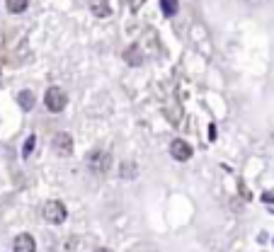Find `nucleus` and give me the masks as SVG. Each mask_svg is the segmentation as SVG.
I'll use <instances>...</instances> for the list:
<instances>
[{
    "label": "nucleus",
    "mask_w": 274,
    "mask_h": 252,
    "mask_svg": "<svg viewBox=\"0 0 274 252\" xmlns=\"http://www.w3.org/2000/svg\"><path fill=\"white\" fill-rule=\"evenodd\" d=\"M7 2V10L12 12V15H20V12H25L29 5V0H5Z\"/></svg>",
    "instance_id": "9d476101"
},
{
    "label": "nucleus",
    "mask_w": 274,
    "mask_h": 252,
    "mask_svg": "<svg viewBox=\"0 0 274 252\" xmlns=\"http://www.w3.org/2000/svg\"><path fill=\"white\" fill-rule=\"evenodd\" d=\"M121 168H124V170H121V175H124V177H131V175H134V170H131L134 165H131V163H124Z\"/></svg>",
    "instance_id": "f8f14e48"
},
{
    "label": "nucleus",
    "mask_w": 274,
    "mask_h": 252,
    "mask_svg": "<svg viewBox=\"0 0 274 252\" xmlns=\"http://www.w3.org/2000/svg\"><path fill=\"white\" fill-rule=\"evenodd\" d=\"M90 10H92L95 17H110V12H112L107 0H92V2H90Z\"/></svg>",
    "instance_id": "0eeeda50"
},
{
    "label": "nucleus",
    "mask_w": 274,
    "mask_h": 252,
    "mask_svg": "<svg viewBox=\"0 0 274 252\" xmlns=\"http://www.w3.org/2000/svg\"><path fill=\"white\" fill-rule=\"evenodd\" d=\"M17 102H20V107L29 112V109H34V102H37V97H34V92L32 90H22L20 95H17Z\"/></svg>",
    "instance_id": "1a4fd4ad"
},
{
    "label": "nucleus",
    "mask_w": 274,
    "mask_h": 252,
    "mask_svg": "<svg viewBox=\"0 0 274 252\" xmlns=\"http://www.w3.org/2000/svg\"><path fill=\"white\" fill-rule=\"evenodd\" d=\"M272 139H274V134H272Z\"/></svg>",
    "instance_id": "2eb2a0df"
},
{
    "label": "nucleus",
    "mask_w": 274,
    "mask_h": 252,
    "mask_svg": "<svg viewBox=\"0 0 274 252\" xmlns=\"http://www.w3.org/2000/svg\"><path fill=\"white\" fill-rule=\"evenodd\" d=\"M87 165L92 172H107L112 168V158L110 153H105V150H92L90 155H87Z\"/></svg>",
    "instance_id": "f03ea898"
},
{
    "label": "nucleus",
    "mask_w": 274,
    "mask_h": 252,
    "mask_svg": "<svg viewBox=\"0 0 274 252\" xmlns=\"http://www.w3.org/2000/svg\"><path fill=\"white\" fill-rule=\"evenodd\" d=\"M170 153H172V158L175 160H190L192 158V148H190V143L187 141H172V145H170Z\"/></svg>",
    "instance_id": "39448f33"
},
{
    "label": "nucleus",
    "mask_w": 274,
    "mask_h": 252,
    "mask_svg": "<svg viewBox=\"0 0 274 252\" xmlns=\"http://www.w3.org/2000/svg\"><path fill=\"white\" fill-rule=\"evenodd\" d=\"M12 250L15 252H37V243H34V238H32L29 233H22V235L15 238Z\"/></svg>",
    "instance_id": "423d86ee"
},
{
    "label": "nucleus",
    "mask_w": 274,
    "mask_h": 252,
    "mask_svg": "<svg viewBox=\"0 0 274 252\" xmlns=\"http://www.w3.org/2000/svg\"><path fill=\"white\" fill-rule=\"evenodd\" d=\"M160 7H163V12L167 15V17H172V15L177 12L180 2H177V0H160Z\"/></svg>",
    "instance_id": "9b49d317"
},
{
    "label": "nucleus",
    "mask_w": 274,
    "mask_h": 252,
    "mask_svg": "<svg viewBox=\"0 0 274 252\" xmlns=\"http://www.w3.org/2000/svg\"><path fill=\"white\" fill-rule=\"evenodd\" d=\"M97 252H112V250H110V248H100Z\"/></svg>",
    "instance_id": "4468645a"
},
{
    "label": "nucleus",
    "mask_w": 274,
    "mask_h": 252,
    "mask_svg": "<svg viewBox=\"0 0 274 252\" xmlns=\"http://www.w3.org/2000/svg\"><path fill=\"white\" fill-rule=\"evenodd\" d=\"M44 105H46V109L49 112H63L66 109V105H68V95L61 90V87H49L46 90V95H44Z\"/></svg>",
    "instance_id": "f257e3e1"
},
{
    "label": "nucleus",
    "mask_w": 274,
    "mask_h": 252,
    "mask_svg": "<svg viewBox=\"0 0 274 252\" xmlns=\"http://www.w3.org/2000/svg\"><path fill=\"white\" fill-rule=\"evenodd\" d=\"M51 145H54V150L58 155H71L73 153V139L68 134H56L51 139Z\"/></svg>",
    "instance_id": "20e7f679"
},
{
    "label": "nucleus",
    "mask_w": 274,
    "mask_h": 252,
    "mask_svg": "<svg viewBox=\"0 0 274 252\" xmlns=\"http://www.w3.org/2000/svg\"><path fill=\"white\" fill-rule=\"evenodd\" d=\"M66 206L61 204V201H46V206H44V218L49 221V223H63L66 221Z\"/></svg>",
    "instance_id": "7ed1b4c3"
},
{
    "label": "nucleus",
    "mask_w": 274,
    "mask_h": 252,
    "mask_svg": "<svg viewBox=\"0 0 274 252\" xmlns=\"http://www.w3.org/2000/svg\"><path fill=\"white\" fill-rule=\"evenodd\" d=\"M124 61H126L129 66H141V63H143V54H141V49H138L136 44L124 51Z\"/></svg>",
    "instance_id": "6e6552de"
},
{
    "label": "nucleus",
    "mask_w": 274,
    "mask_h": 252,
    "mask_svg": "<svg viewBox=\"0 0 274 252\" xmlns=\"http://www.w3.org/2000/svg\"><path fill=\"white\" fill-rule=\"evenodd\" d=\"M32 148H34V136H29L27 143H25V155H29V153H32Z\"/></svg>",
    "instance_id": "ddd939ff"
}]
</instances>
